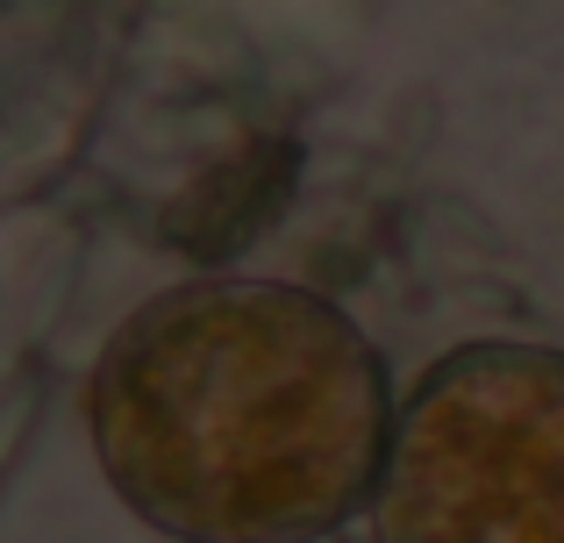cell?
Wrapping results in <instances>:
<instances>
[{
	"instance_id": "obj_1",
	"label": "cell",
	"mask_w": 564,
	"mask_h": 543,
	"mask_svg": "<svg viewBox=\"0 0 564 543\" xmlns=\"http://www.w3.org/2000/svg\"><path fill=\"white\" fill-rule=\"evenodd\" d=\"M393 379L336 301L193 279L143 301L86 379L108 487L180 543H322L372 508Z\"/></svg>"
},
{
	"instance_id": "obj_2",
	"label": "cell",
	"mask_w": 564,
	"mask_h": 543,
	"mask_svg": "<svg viewBox=\"0 0 564 543\" xmlns=\"http://www.w3.org/2000/svg\"><path fill=\"white\" fill-rule=\"evenodd\" d=\"M372 543H564V350L465 344L414 379Z\"/></svg>"
},
{
	"instance_id": "obj_3",
	"label": "cell",
	"mask_w": 564,
	"mask_h": 543,
	"mask_svg": "<svg viewBox=\"0 0 564 543\" xmlns=\"http://www.w3.org/2000/svg\"><path fill=\"white\" fill-rule=\"evenodd\" d=\"M29 430H36V387L22 379L14 393H0V479L14 473V458H22Z\"/></svg>"
}]
</instances>
